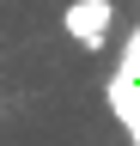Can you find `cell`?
<instances>
[{
    "label": "cell",
    "instance_id": "obj_1",
    "mask_svg": "<svg viewBox=\"0 0 140 146\" xmlns=\"http://www.w3.org/2000/svg\"><path fill=\"white\" fill-rule=\"evenodd\" d=\"M110 25H116V6H110V0H73V6L61 12V31L73 36L79 49H104V43H110Z\"/></svg>",
    "mask_w": 140,
    "mask_h": 146
}]
</instances>
